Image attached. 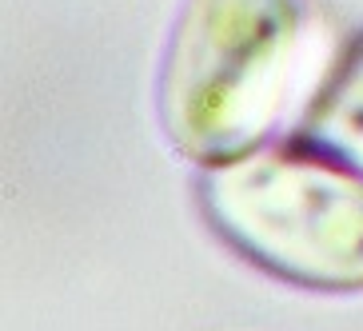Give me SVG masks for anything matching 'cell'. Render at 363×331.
Masks as SVG:
<instances>
[{
	"mask_svg": "<svg viewBox=\"0 0 363 331\" xmlns=\"http://www.w3.org/2000/svg\"><path fill=\"white\" fill-rule=\"evenodd\" d=\"M303 33V0H184L156 80L172 152L216 168L276 140L296 96Z\"/></svg>",
	"mask_w": 363,
	"mask_h": 331,
	"instance_id": "6da1fadb",
	"label": "cell"
},
{
	"mask_svg": "<svg viewBox=\"0 0 363 331\" xmlns=\"http://www.w3.org/2000/svg\"><path fill=\"white\" fill-rule=\"evenodd\" d=\"M200 220L247 267L315 296L363 291V168L291 132L196 168Z\"/></svg>",
	"mask_w": 363,
	"mask_h": 331,
	"instance_id": "7a4b0ae2",
	"label": "cell"
},
{
	"mask_svg": "<svg viewBox=\"0 0 363 331\" xmlns=\"http://www.w3.org/2000/svg\"><path fill=\"white\" fill-rule=\"evenodd\" d=\"M291 136L363 168V36L331 64Z\"/></svg>",
	"mask_w": 363,
	"mask_h": 331,
	"instance_id": "3957f363",
	"label": "cell"
}]
</instances>
